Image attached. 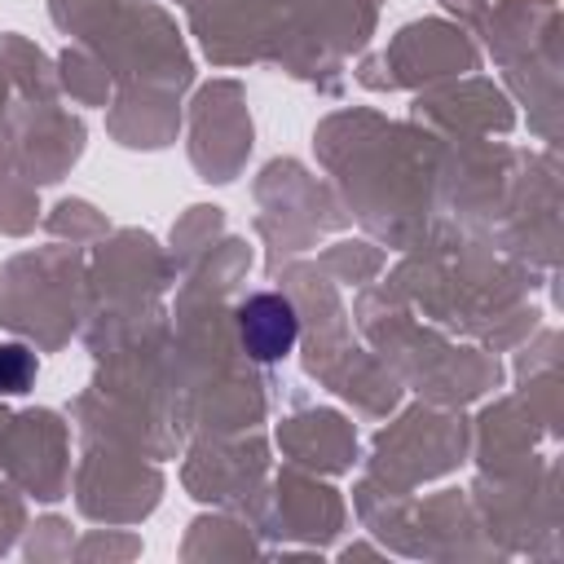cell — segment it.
<instances>
[{
  "mask_svg": "<svg viewBox=\"0 0 564 564\" xmlns=\"http://www.w3.org/2000/svg\"><path fill=\"white\" fill-rule=\"evenodd\" d=\"M238 330H242V348L256 361H278V357H286L295 348L300 317H295L286 295H251L238 308Z\"/></svg>",
  "mask_w": 564,
  "mask_h": 564,
  "instance_id": "cell-1",
  "label": "cell"
},
{
  "mask_svg": "<svg viewBox=\"0 0 564 564\" xmlns=\"http://www.w3.org/2000/svg\"><path fill=\"white\" fill-rule=\"evenodd\" d=\"M35 379V357L22 344H0V392H26Z\"/></svg>",
  "mask_w": 564,
  "mask_h": 564,
  "instance_id": "cell-2",
  "label": "cell"
}]
</instances>
